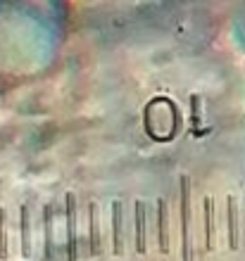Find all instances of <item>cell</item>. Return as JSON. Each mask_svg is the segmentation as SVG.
I'll return each mask as SVG.
<instances>
[{
    "instance_id": "1",
    "label": "cell",
    "mask_w": 245,
    "mask_h": 261,
    "mask_svg": "<svg viewBox=\"0 0 245 261\" xmlns=\"http://www.w3.org/2000/svg\"><path fill=\"white\" fill-rule=\"evenodd\" d=\"M191 180L181 178V259L193 261L191 247Z\"/></svg>"
},
{
    "instance_id": "2",
    "label": "cell",
    "mask_w": 245,
    "mask_h": 261,
    "mask_svg": "<svg viewBox=\"0 0 245 261\" xmlns=\"http://www.w3.org/2000/svg\"><path fill=\"white\" fill-rule=\"evenodd\" d=\"M64 216H67V261L79 259V235H76V197L74 193L64 195Z\"/></svg>"
},
{
    "instance_id": "3",
    "label": "cell",
    "mask_w": 245,
    "mask_h": 261,
    "mask_svg": "<svg viewBox=\"0 0 245 261\" xmlns=\"http://www.w3.org/2000/svg\"><path fill=\"white\" fill-rule=\"evenodd\" d=\"M112 238H115V254H124V212H122V202L117 199L112 204Z\"/></svg>"
},
{
    "instance_id": "4",
    "label": "cell",
    "mask_w": 245,
    "mask_h": 261,
    "mask_svg": "<svg viewBox=\"0 0 245 261\" xmlns=\"http://www.w3.org/2000/svg\"><path fill=\"white\" fill-rule=\"evenodd\" d=\"M229 202V247L233 252H238L240 247V230H238V204H236V197L229 195L226 197Z\"/></svg>"
},
{
    "instance_id": "5",
    "label": "cell",
    "mask_w": 245,
    "mask_h": 261,
    "mask_svg": "<svg viewBox=\"0 0 245 261\" xmlns=\"http://www.w3.org/2000/svg\"><path fill=\"white\" fill-rule=\"evenodd\" d=\"M157 242L160 252L169 254V233H167V202L162 197L157 199Z\"/></svg>"
},
{
    "instance_id": "6",
    "label": "cell",
    "mask_w": 245,
    "mask_h": 261,
    "mask_svg": "<svg viewBox=\"0 0 245 261\" xmlns=\"http://www.w3.org/2000/svg\"><path fill=\"white\" fill-rule=\"evenodd\" d=\"M88 221H91V256L100 254V223H98V204L88 202Z\"/></svg>"
},
{
    "instance_id": "7",
    "label": "cell",
    "mask_w": 245,
    "mask_h": 261,
    "mask_svg": "<svg viewBox=\"0 0 245 261\" xmlns=\"http://www.w3.org/2000/svg\"><path fill=\"white\" fill-rule=\"evenodd\" d=\"M136 252L145 254L148 245H145V204L136 199Z\"/></svg>"
},
{
    "instance_id": "8",
    "label": "cell",
    "mask_w": 245,
    "mask_h": 261,
    "mask_svg": "<svg viewBox=\"0 0 245 261\" xmlns=\"http://www.w3.org/2000/svg\"><path fill=\"white\" fill-rule=\"evenodd\" d=\"M43 228H46V261H55V240H53V204L43 209Z\"/></svg>"
},
{
    "instance_id": "9",
    "label": "cell",
    "mask_w": 245,
    "mask_h": 261,
    "mask_svg": "<svg viewBox=\"0 0 245 261\" xmlns=\"http://www.w3.org/2000/svg\"><path fill=\"white\" fill-rule=\"evenodd\" d=\"M21 254H24V259L31 256V219H29V204L21 206Z\"/></svg>"
},
{
    "instance_id": "10",
    "label": "cell",
    "mask_w": 245,
    "mask_h": 261,
    "mask_svg": "<svg viewBox=\"0 0 245 261\" xmlns=\"http://www.w3.org/2000/svg\"><path fill=\"white\" fill-rule=\"evenodd\" d=\"M212 209H214V202L212 197H205V252H212L214 247V233H212Z\"/></svg>"
},
{
    "instance_id": "11",
    "label": "cell",
    "mask_w": 245,
    "mask_h": 261,
    "mask_svg": "<svg viewBox=\"0 0 245 261\" xmlns=\"http://www.w3.org/2000/svg\"><path fill=\"white\" fill-rule=\"evenodd\" d=\"M5 245H7V240H5V212L0 209V256H3V259L7 256Z\"/></svg>"
}]
</instances>
